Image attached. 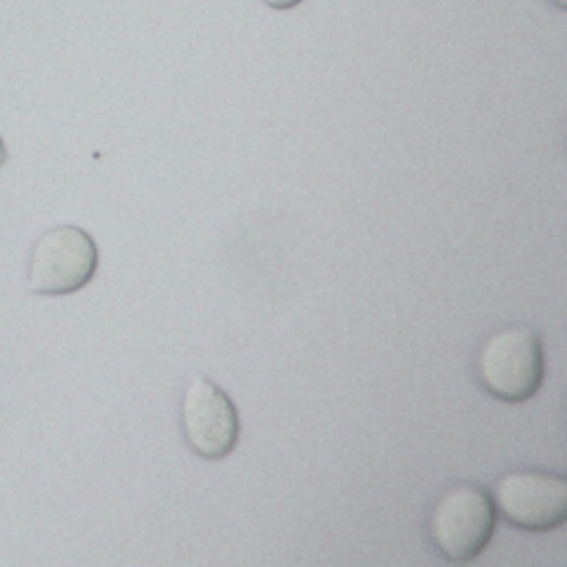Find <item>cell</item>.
<instances>
[{
  "label": "cell",
  "instance_id": "cell-1",
  "mask_svg": "<svg viewBox=\"0 0 567 567\" xmlns=\"http://www.w3.org/2000/svg\"><path fill=\"white\" fill-rule=\"evenodd\" d=\"M474 368L487 394L507 403L527 401L545 377L540 337L525 326L501 328L483 341Z\"/></svg>",
  "mask_w": 567,
  "mask_h": 567
},
{
  "label": "cell",
  "instance_id": "cell-2",
  "mask_svg": "<svg viewBox=\"0 0 567 567\" xmlns=\"http://www.w3.org/2000/svg\"><path fill=\"white\" fill-rule=\"evenodd\" d=\"M496 507L485 487L456 483L447 487L430 509L427 536L434 549L452 560H474L492 540Z\"/></svg>",
  "mask_w": 567,
  "mask_h": 567
},
{
  "label": "cell",
  "instance_id": "cell-3",
  "mask_svg": "<svg viewBox=\"0 0 567 567\" xmlns=\"http://www.w3.org/2000/svg\"><path fill=\"white\" fill-rule=\"evenodd\" d=\"M97 261V246L84 228L71 224L49 228L31 246L27 286L35 295H71L93 279Z\"/></svg>",
  "mask_w": 567,
  "mask_h": 567
},
{
  "label": "cell",
  "instance_id": "cell-4",
  "mask_svg": "<svg viewBox=\"0 0 567 567\" xmlns=\"http://www.w3.org/2000/svg\"><path fill=\"white\" fill-rule=\"evenodd\" d=\"M498 514L525 532H551L567 518V481L545 470H514L494 485Z\"/></svg>",
  "mask_w": 567,
  "mask_h": 567
},
{
  "label": "cell",
  "instance_id": "cell-5",
  "mask_svg": "<svg viewBox=\"0 0 567 567\" xmlns=\"http://www.w3.org/2000/svg\"><path fill=\"white\" fill-rule=\"evenodd\" d=\"M182 432L188 447L206 458H226L239 439V416L230 396L206 374H193L179 403Z\"/></svg>",
  "mask_w": 567,
  "mask_h": 567
},
{
  "label": "cell",
  "instance_id": "cell-6",
  "mask_svg": "<svg viewBox=\"0 0 567 567\" xmlns=\"http://www.w3.org/2000/svg\"><path fill=\"white\" fill-rule=\"evenodd\" d=\"M264 2L272 9H290V7H297L301 0H264Z\"/></svg>",
  "mask_w": 567,
  "mask_h": 567
},
{
  "label": "cell",
  "instance_id": "cell-7",
  "mask_svg": "<svg viewBox=\"0 0 567 567\" xmlns=\"http://www.w3.org/2000/svg\"><path fill=\"white\" fill-rule=\"evenodd\" d=\"M7 162V148H4V142H2V137H0V166Z\"/></svg>",
  "mask_w": 567,
  "mask_h": 567
},
{
  "label": "cell",
  "instance_id": "cell-8",
  "mask_svg": "<svg viewBox=\"0 0 567 567\" xmlns=\"http://www.w3.org/2000/svg\"><path fill=\"white\" fill-rule=\"evenodd\" d=\"M558 7H565V0H554Z\"/></svg>",
  "mask_w": 567,
  "mask_h": 567
}]
</instances>
